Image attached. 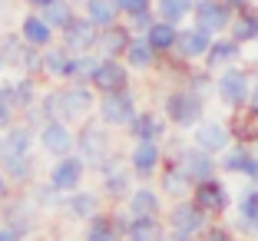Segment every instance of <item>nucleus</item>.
Masks as SVG:
<instances>
[{"instance_id": "f257e3e1", "label": "nucleus", "mask_w": 258, "mask_h": 241, "mask_svg": "<svg viewBox=\"0 0 258 241\" xmlns=\"http://www.w3.org/2000/svg\"><path fill=\"white\" fill-rule=\"evenodd\" d=\"M96 103L99 93L90 83H56V116L73 126L96 116Z\"/></svg>"}, {"instance_id": "f03ea898", "label": "nucleus", "mask_w": 258, "mask_h": 241, "mask_svg": "<svg viewBox=\"0 0 258 241\" xmlns=\"http://www.w3.org/2000/svg\"><path fill=\"white\" fill-rule=\"evenodd\" d=\"M113 132L116 129H109L106 122L96 119V116H90L86 122L76 126V152L83 155V162L90 166V172H96L99 162H103L109 152H116L113 149Z\"/></svg>"}, {"instance_id": "7ed1b4c3", "label": "nucleus", "mask_w": 258, "mask_h": 241, "mask_svg": "<svg viewBox=\"0 0 258 241\" xmlns=\"http://www.w3.org/2000/svg\"><path fill=\"white\" fill-rule=\"evenodd\" d=\"M162 113L175 129H196L205 116V99L192 86H175L162 99Z\"/></svg>"}, {"instance_id": "20e7f679", "label": "nucleus", "mask_w": 258, "mask_h": 241, "mask_svg": "<svg viewBox=\"0 0 258 241\" xmlns=\"http://www.w3.org/2000/svg\"><path fill=\"white\" fill-rule=\"evenodd\" d=\"M40 215H43V208H40L37 198L30 195V189H27V192H14L7 202L0 205V225H7V228H14V231H20L23 238L37 234Z\"/></svg>"}, {"instance_id": "39448f33", "label": "nucleus", "mask_w": 258, "mask_h": 241, "mask_svg": "<svg viewBox=\"0 0 258 241\" xmlns=\"http://www.w3.org/2000/svg\"><path fill=\"white\" fill-rule=\"evenodd\" d=\"M139 113V96L133 86H122V90H113V93H99V103H96V119H103L109 129H122Z\"/></svg>"}, {"instance_id": "423d86ee", "label": "nucleus", "mask_w": 258, "mask_h": 241, "mask_svg": "<svg viewBox=\"0 0 258 241\" xmlns=\"http://www.w3.org/2000/svg\"><path fill=\"white\" fill-rule=\"evenodd\" d=\"M129 215L126 211V205L122 208H116L113 205V211H99V215H93L90 221H83V238L80 241H126V228H129Z\"/></svg>"}, {"instance_id": "0eeeda50", "label": "nucleus", "mask_w": 258, "mask_h": 241, "mask_svg": "<svg viewBox=\"0 0 258 241\" xmlns=\"http://www.w3.org/2000/svg\"><path fill=\"white\" fill-rule=\"evenodd\" d=\"M37 149L46 152L50 158H60V155H70L76 152V126L67 119H46L43 126L37 129Z\"/></svg>"}, {"instance_id": "6e6552de", "label": "nucleus", "mask_w": 258, "mask_h": 241, "mask_svg": "<svg viewBox=\"0 0 258 241\" xmlns=\"http://www.w3.org/2000/svg\"><path fill=\"white\" fill-rule=\"evenodd\" d=\"M86 175H90V166L83 162V155L80 152H70V155H60L50 162V169H46V182L50 185H56V189L67 195V192H76L86 185Z\"/></svg>"}, {"instance_id": "1a4fd4ad", "label": "nucleus", "mask_w": 258, "mask_h": 241, "mask_svg": "<svg viewBox=\"0 0 258 241\" xmlns=\"http://www.w3.org/2000/svg\"><path fill=\"white\" fill-rule=\"evenodd\" d=\"M133 83V69L122 56H99L96 69L90 76V86L96 93H113V90H122V86Z\"/></svg>"}, {"instance_id": "9d476101", "label": "nucleus", "mask_w": 258, "mask_h": 241, "mask_svg": "<svg viewBox=\"0 0 258 241\" xmlns=\"http://www.w3.org/2000/svg\"><path fill=\"white\" fill-rule=\"evenodd\" d=\"M126 162L133 169V175H136V182H152L159 175L162 162H166L162 142H133V149L126 152Z\"/></svg>"}, {"instance_id": "9b49d317", "label": "nucleus", "mask_w": 258, "mask_h": 241, "mask_svg": "<svg viewBox=\"0 0 258 241\" xmlns=\"http://www.w3.org/2000/svg\"><path fill=\"white\" fill-rule=\"evenodd\" d=\"M103 202H106V195H103V189H76V192H67V198H63V218L70 221H90L93 215H99L103 211Z\"/></svg>"}, {"instance_id": "f8f14e48", "label": "nucleus", "mask_w": 258, "mask_h": 241, "mask_svg": "<svg viewBox=\"0 0 258 241\" xmlns=\"http://www.w3.org/2000/svg\"><path fill=\"white\" fill-rule=\"evenodd\" d=\"M76 56L70 46H63L56 40L53 46L43 50V79H53V83H73L76 79Z\"/></svg>"}, {"instance_id": "ddd939ff", "label": "nucleus", "mask_w": 258, "mask_h": 241, "mask_svg": "<svg viewBox=\"0 0 258 241\" xmlns=\"http://www.w3.org/2000/svg\"><path fill=\"white\" fill-rule=\"evenodd\" d=\"M212 33L202 30L199 23H192V27H179V43H175L172 56L182 63H196V60H205V53H209V46H212Z\"/></svg>"}, {"instance_id": "4468645a", "label": "nucleus", "mask_w": 258, "mask_h": 241, "mask_svg": "<svg viewBox=\"0 0 258 241\" xmlns=\"http://www.w3.org/2000/svg\"><path fill=\"white\" fill-rule=\"evenodd\" d=\"M215 93H219V99L228 106V109H242L245 103L251 99V86H248V76L242 73V69L228 66L222 69L219 83H215Z\"/></svg>"}, {"instance_id": "2eb2a0df", "label": "nucleus", "mask_w": 258, "mask_h": 241, "mask_svg": "<svg viewBox=\"0 0 258 241\" xmlns=\"http://www.w3.org/2000/svg\"><path fill=\"white\" fill-rule=\"evenodd\" d=\"M209 218H212V215H205L192 198H179V202L169 208V215H166L169 228H175V231H189V234H202L205 228H209Z\"/></svg>"}, {"instance_id": "dca6fc26", "label": "nucleus", "mask_w": 258, "mask_h": 241, "mask_svg": "<svg viewBox=\"0 0 258 241\" xmlns=\"http://www.w3.org/2000/svg\"><path fill=\"white\" fill-rule=\"evenodd\" d=\"M96 37H99V27L83 14V10L70 20L67 30H60V43L70 46L73 53H90V50H96Z\"/></svg>"}, {"instance_id": "f3484780", "label": "nucleus", "mask_w": 258, "mask_h": 241, "mask_svg": "<svg viewBox=\"0 0 258 241\" xmlns=\"http://www.w3.org/2000/svg\"><path fill=\"white\" fill-rule=\"evenodd\" d=\"M166 113H156V109H139L136 119L126 126V136L133 142H162L166 139Z\"/></svg>"}, {"instance_id": "a211bd4d", "label": "nucleus", "mask_w": 258, "mask_h": 241, "mask_svg": "<svg viewBox=\"0 0 258 241\" xmlns=\"http://www.w3.org/2000/svg\"><path fill=\"white\" fill-rule=\"evenodd\" d=\"M0 172L7 175L17 189H30L37 182V158H33V152H4L0 155Z\"/></svg>"}, {"instance_id": "6ab92c4d", "label": "nucleus", "mask_w": 258, "mask_h": 241, "mask_svg": "<svg viewBox=\"0 0 258 241\" xmlns=\"http://www.w3.org/2000/svg\"><path fill=\"white\" fill-rule=\"evenodd\" d=\"M17 30H20V37L27 40L30 46H40V50L53 46L56 37H60V33L53 30V23L46 20L40 10H27V14L20 17V23H17Z\"/></svg>"}, {"instance_id": "aec40b11", "label": "nucleus", "mask_w": 258, "mask_h": 241, "mask_svg": "<svg viewBox=\"0 0 258 241\" xmlns=\"http://www.w3.org/2000/svg\"><path fill=\"white\" fill-rule=\"evenodd\" d=\"M232 17H235V10L225 7L222 0H196V10H192V20L209 33L228 30L232 27Z\"/></svg>"}, {"instance_id": "412c9836", "label": "nucleus", "mask_w": 258, "mask_h": 241, "mask_svg": "<svg viewBox=\"0 0 258 241\" xmlns=\"http://www.w3.org/2000/svg\"><path fill=\"white\" fill-rule=\"evenodd\" d=\"M192 202H196L205 215H212V218H215V215H222V211L228 208V189L212 175V179L192 185Z\"/></svg>"}, {"instance_id": "4be33fe9", "label": "nucleus", "mask_w": 258, "mask_h": 241, "mask_svg": "<svg viewBox=\"0 0 258 241\" xmlns=\"http://www.w3.org/2000/svg\"><path fill=\"white\" fill-rule=\"evenodd\" d=\"M232 129L225 126V122H219V119H202L196 129H192V142L199 145V149H205V152H225L228 149V142H232Z\"/></svg>"}, {"instance_id": "5701e85b", "label": "nucleus", "mask_w": 258, "mask_h": 241, "mask_svg": "<svg viewBox=\"0 0 258 241\" xmlns=\"http://www.w3.org/2000/svg\"><path fill=\"white\" fill-rule=\"evenodd\" d=\"M99 189H103V195H106L109 205H126L129 192L136 189V175H133L129 162H122L119 169H113V172H106V175H99Z\"/></svg>"}, {"instance_id": "b1692460", "label": "nucleus", "mask_w": 258, "mask_h": 241, "mask_svg": "<svg viewBox=\"0 0 258 241\" xmlns=\"http://www.w3.org/2000/svg\"><path fill=\"white\" fill-rule=\"evenodd\" d=\"M192 185L196 182L189 179V172L182 169V162L179 158H166L162 162V169H159V189H162V195H169V198H185V195H192Z\"/></svg>"}, {"instance_id": "393cba45", "label": "nucleus", "mask_w": 258, "mask_h": 241, "mask_svg": "<svg viewBox=\"0 0 258 241\" xmlns=\"http://www.w3.org/2000/svg\"><path fill=\"white\" fill-rule=\"evenodd\" d=\"M126 211L129 215L159 218L162 215V189L159 185H149V182H136V189L129 192V198H126Z\"/></svg>"}, {"instance_id": "a878e982", "label": "nucleus", "mask_w": 258, "mask_h": 241, "mask_svg": "<svg viewBox=\"0 0 258 241\" xmlns=\"http://www.w3.org/2000/svg\"><path fill=\"white\" fill-rule=\"evenodd\" d=\"M175 158L182 162V169L189 172V179H192V182H205V179H212L215 169H219V162L212 158V152L199 149L196 142H192V145H182V149L175 152Z\"/></svg>"}, {"instance_id": "bb28decb", "label": "nucleus", "mask_w": 258, "mask_h": 241, "mask_svg": "<svg viewBox=\"0 0 258 241\" xmlns=\"http://www.w3.org/2000/svg\"><path fill=\"white\" fill-rule=\"evenodd\" d=\"M133 27H129L126 20L113 23V27H103L96 37V53L99 56H126V46L133 43Z\"/></svg>"}, {"instance_id": "cd10ccee", "label": "nucleus", "mask_w": 258, "mask_h": 241, "mask_svg": "<svg viewBox=\"0 0 258 241\" xmlns=\"http://www.w3.org/2000/svg\"><path fill=\"white\" fill-rule=\"evenodd\" d=\"M122 60L129 63V69H133V73H146V69H152L156 63L162 60V56L152 50V43L143 37V33H136V37H133V43L126 46V56H122Z\"/></svg>"}, {"instance_id": "c85d7f7f", "label": "nucleus", "mask_w": 258, "mask_h": 241, "mask_svg": "<svg viewBox=\"0 0 258 241\" xmlns=\"http://www.w3.org/2000/svg\"><path fill=\"white\" fill-rule=\"evenodd\" d=\"M33 145H37V129L27 119H17L14 126L4 129V152H33Z\"/></svg>"}, {"instance_id": "c756f323", "label": "nucleus", "mask_w": 258, "mask_h": 241, "mask_svg": "<svg viewBox=\"0 0 258 241\" xmlns=\"http://www.w3.org/2000/svg\"><path fill=\"white\" fill-rule=\"evenodd\" d=\"M146 40L152 43V50L159 53V56H172L175 43H179V23H169V20H156L149 30L143 33Z\"/></svg>"}, {"instance_id": "7c9ffc66", "label": "nucleus", "mask_w": 258, "mask_h": 241, "mask_svg": "<svg viewBox=\"0 0 258 241\" xmlns=\"http://www.w3.org/2000/svg\"><path fill=\"white\" fill-rule=\"evenodd\" d=\"M40 96H43V90H40L37 76H27V73H17L14 76V103H17V113H30L33 106L40 103Z\"/></svg>"}, {"instance_id": "2f4dec72", "label": "nucleus", "mask_w": 258, "mask_h": 241, "mask_svg": "<svg viewBox=\"0 0 258 241\" xmlns=\"http://www.w3.org/2000/svg\"><path fill=\"white\" fill-rule=\"evenodd\" d=\"M166 238V228L162 218H149V215H133L126 228V241H162Z\"/></svg>"}, {"instance_id": "473e14b6", "label": "nucleus", "mask_w": 258, "mask_h": 241, "mask_svg": "<svg viewBox=\"0 0 258 241\" xmlns=\"http://www.w3.org/2000/svg\"><path fill=\"white\" fill-rule=\"evenodd\" d=\"M80 10H83L93 23H96L99 30H103V27H113V23L122 20L119 7H116V0H83V4H80Z\"/></svg>"}, {"instance_id": "72a5a7b5", "label": "nucleus", "mask_w": 258, "mask_h": 241, "mask_svg": "<svg viewBox=\"0 0 258 241\" xmlns=\"http://www.w3.org/2000/svg\"><path fill=\"white\" fill-rule=\"evenodd\" d=\"M235 60H238V40L235 37H219V40H212V46L205 53V69L232 66Z\"/></svg>"}, {"instance_id": "f704fd0d", "label": "nucleus", "mask_w": 258, "mask_h": 241, "mask_svg": "<svg viewBox=\"0 0 258 241\" xmlns=\"http://www.w3.org/2000/svg\"><path fill=\"white\" fill-rule=\"evenodd\" d=\"M222 169H225V172H235V175H255L258 172V158L251 155L248 149H225Z\"/></svg>"}, {"instance_id": "c9c22d12", "label": "nucleus", "mask_w": 258, "mask_h": 241, "mask_svg": "<svg viewBox=\"0 0 258 241\" xmlns=\"http://www.w3.org/2000/svg\"><path fill=\"white\" fill-rule=\"evenodd\" d=\"M40 14H43L46 20L53 23V30L60 33V30H67L70 20L80 14V4H73V0H53V4H50L46 10H40Z\"/></svg>"}, {"instance_id": "e433bc0d", "label": "nucleus", "mask_w": 258, "mask_h": 241, "mask_svg": "<svg viewBox=\"0 0 258 241\" xmlns=\"http://www.w3.org/2000/svg\"><path fill=\"white\" fill-rule=\"evenodd\" d=\"M232 37L238 43H248V40H258V10H238L232 17Z\"/></svg>"}, {"instance_id": "4c0bfd02", "label": "nucleus", "mask_w": 258, "mask_h": 241, "mask_svg": "<svg viewBox=\"0 0 258 241\" xmlns=\"http://www.w3.org/2000/svg\"><path fill=\"white\" fill-rule=\"evenodd\" d=\"M30 195L37 198V205L43 211H60L63 208V198H67L60 189H56V185H50L46 179L43 182H33V185H30Z\"/></svg>"}, {"instance_id": "58836bf2", "label": "nucleus", "mask_w": 258, "mask_h": 241, "mask_svg": "<svg viewBox=\"0 0 258 241\" xmlns=\"http://www.w3.org/2000/svg\"><path fill=\"white\" fill-rule=\"evenodd\" d=\"M196 10V0H156V17L169 23H182Z\"/></svg>"}, {"instance_id": "ea45409f", "label": "nucleus", "mask_w": 258, "mask_h": 241, "mask_svg": "<svg viewBox=\"0 0 258 241\" xmlns=\"http://www.w3.org/2000/svg\"><path fill=\"white\" fill-rule=\"evenodd\" d=\"M23 50H27V40L20 37V30H14V33H0V53H4V60H7L10 69H17V63H20Z\"/></svg>"}, {"instance_id": "a19ab883", "label": "nucleus", "mask_w": 258, "mask_h": 241, "mask_svg": "<svg viewBox=\"0 0 258 241\" xmlns=\"http://www.w3.org/2000/svg\"><path fill=\"white\" fill-rule=\"evenodd\" d=\"M17 73H27V76H37V79H43V50L27 43L20 63H17Z\"/></svg>"}, {"instance_id": "79ce46f5", "label": "nucleus", "mask_w": 258, "mask_h": 241, "mask_svg": "<svg viewBox=\"0 0 258 241\" xmlns=\"http://www.w3.org/2000/svg\"><path fill=\"white\" fill-rule=\"evenodd\" d=\"M238 211H242V225L248 231H258V189L245 192L242 202H238Z\"/></svg>"}, {"instance_id": "37998d69", "label": "nucleus", "mask_w": 258, "mask_h": 241, "mask_svg": "<svg viewBox=\"0 0 258 241\" xmlns=\"http://www.w3.org/2000/svg\"><path fill=\"white\" fill-rule=\"evenodd\" d=\"M116 7H119L122 20H133V17H139V14L156 10V0H116Z\"/></svg>"}, {"instance_id": "c03bdc74", "label": "nucleus", "mask_w": 258, "mask_h": 241, "mask_svg": "<svg viewBox=\"0 0 258 241\" xmlns=\"http://www.w3.org/2000/svg\"><path fill=\"white\" fill-rule=\"evenodd\" d=\"M156 20H159V17H156V10H149V14H139V17H133V20H126V23L133 27V33H146Z\"/></svg>"}, {"instance_id": "a18cd8bd", "label": "nucleus", "mask_w": 258, "mask_h": 241, "mask_svg": "<svg viewBox=\"0 0 258 241\" xmlns=\"http://www.w3.org/2000/svg\"><path fill=\"white\" fill-rule=\"evenodd\" d=\"M20 119V116H17V109L14 106L7 103V99L0 96V129H7V126H14V122Z\"/></svg>"}, {"instance_id": "49530a36", "label": "nucleus", "mask_w": 258, "mask_h": 241, "mask_svg": "<svg viewBox=\"0 0 258 241\" xmlns=\"http://www.w3.org/2000/svg\"><path fill=\"white\" fill-rule=\"evenodd\" d=\"M202 241H232V231H225V228H219V225H209L202 231Z\"/></svg>"}, {"instance_id": "de8ad7c7", "label": "nucleus", "mask_w": 258, "mask_h": 241, "mask_svg": "<svg viewBox=\"0 0 258 241\" xmlns=\"http://www.w3.org/2000/svg\"><path fill=\"white\" fill-rule=\"evenodd\" d=\"M14 192H17V185H14V182H10V179H7L4 172H0V205L7 202V198L14 195Z\"/></svg>"}, {"instance_id": "09e8293b", "label": "nucleus", "mask_w": 258, "mask_h": 241, "mask_svg": "<svg viewBox=\"0 0 258 241\" xmlns=\"http://www.w3.org/2000/svg\"><path fill=\"white\" fill-rule=\"evenodd\" d=\"M196 238H199V234H189V231H175V228H169L162 241H196Z\"/></svg>"}, {"instance_id": "8fccbe9b", "label": "nucleus", "mask_w": 258, "mask_h": 241, "mask_svg": "<svg viewBox=\"0 0 258 241\" xmlns=\"http://www.w3.org/2000/svg\"><path fill=\"white\" fill-rule=\"evenodd\" d=\"M0 241H27L20 231H14V228H7V225H0Z\"/></svg>"}, {"instance_id": "3c124183", "label": "nucleus", "mask_w": 258, "mask_h": 241, "mask_svg": "<svg viewBox=\"0 0 258 241\" xmlns=\"http://www.w3.org/2000/svg\"><path fill=\"white\" fill-rule=\"evenodd\" d=\"M23 4H27V10H46L53 0H23Z\"/></svg>"}, {"instance_id": "603ef678", "label": "nucleus", "mask_w": 258, "mask_h": 241, "mask_svg": "<svg viewBox=\"0 0 258 241\" xmlns=\"http://www.w3.org/2000/svg\"><path fill=\"white\" fill-rule=\"evenodd\" d=\"M222 4H225V7H232L238 14V10H245V4H248V0H222Z\"/></svg>"}, {"instance_id": "864d4df0", "label": "nucleus", "mask_w": 258, "mask_h": 241, "mask_svg": "<svg viewBox=\"0 0 258 241\" xmlns=\"http://www.w3.org/2000/svg\"><path fill=\"white\" fill-rule=\"evenodd\" d=\"M248 103H251V116H255V119H258V86H255V90H251V99H248Z\"/></svg>"}, {"instance_id": "5fc2aeb1", "label": "nucleus", "mask_w": 258, "mask_h": 241, "mask_svg": "<svg viewBox=\"0 0 258 241\" xmlns=\"http://www.w3.org/2000/svg\"><path fill=\"white\" fill-rule=\"evenodd\" d=\"M7 69L10 66H7V60H4V53H0V83H4V73H7Z\"/></svg>"}, {"instance_id": "6e6d98bb", "label": "nucleus", "mask_w": 258, "mask_h": 241, "mask_svg": "<svg viewBox=\"0 0 258 241\" xmlns=\"http://www.w3.org/2000/svg\"><path fill=\"white\" fill-rule=\"evenodd\" d=\"M4 10H7V0H0V17H4Z\"/></svg>"}, {"instance_id": "4d7b16f0", "label": "nucleus", "mask_w": 258, "mask_h": 241, "mask_svg": "<svg viewBox=\"0 0 258 241\" xmlns=\"http://www.w3.org/2000/svg\"><path fill=\"white\" fill-rule=\"evenodd\" d=\"M0 152H4V129H0Z\"/></svg>"}, {"instance_id": "13d9d810", "label": "nucleus", "mask_w": 258, "mask_h": 241, "mask_svg": "<svg viewBox=\"0 0 258 241\" xmlns=\"http://www.w3.org/2000/svg\"><path fill=\"white\" fill-rule=\"evenodd\" d=\"M251 179H255V185H258V172H255V175H251Z\"/></svg>"}, {"instance_id": "bf43d9fd", "label": "nucleus", "mask_w": 258, "mask_h": 241, "mask_svg": "<svg viewBox=\"0 0 258 241\" xmlns=\"http://www.w3.org/2000/svg\"><path fill=\"white\" fill-rule=\"evenodd\" d=\"M73 4H83V0H73Z\"/></svg>"}]
</instances>
